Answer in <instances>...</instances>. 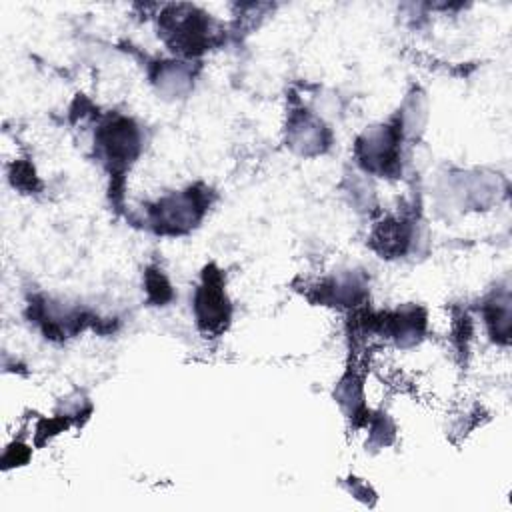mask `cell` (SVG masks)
Segmentation results:
<instances>
[{"instance_id":"6da1fadb","label":"cell","mask_w":512,"mask_h":512,"mask_svg":"<svg viewBox=\"0 0 512 512\" xmlns=\"http://www.w3.org/2000/svg\"><path fill=\"white\" fill-rule=\"evenodd\" d=\"M98 146L102 148L106 160L114 168H124L138 154V130L126 118H118L104 126L98 136Z\"/></svg>"},{"instance_id":"7a4b0ae2","label":"cell","mask_w":512,"mask_h":512,"mask_svg":"<svg viewBox=\"0 0 512 512\" xmlns=\"http://www.w3.org/2000/svg\"><path fill=\"white\" fill-rule=\"evenodd\" d=\"M228 302L222 292L220 276L206 270L204 274V284L196 292V318L206 330L222 328L224 322L228 320Z\"/></svg>"},{"instance_id":"3957f363","label":"cell","mask_w":512,"mask_h":512,"mask_svg":"<svg viewBox=\"0 0 512 512\" xmlns=\"http://www.w3.org/2000/svg\"><path fill=\"white\" fill-rule=\"evenodd\" d=\"M146 286H148V294H150L156 302H166V300L172 296L166 278H164L160 272H156V270H150V274H148V278H146Z\"/></svg>"}]
</instances>
